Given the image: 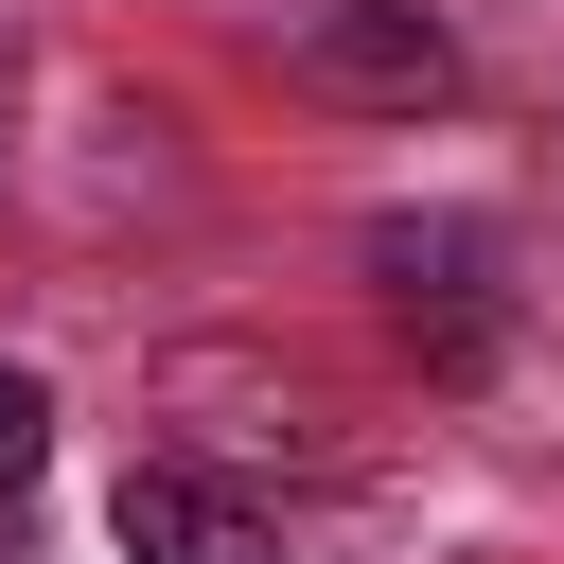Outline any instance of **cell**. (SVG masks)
I'll return each instance as SVG.
<instances>
[{"label":"cell","mask_w":564,"mask_h":564,"mask_svg":"<svg viewBox=\"0 0 564 564\" xmlns=\"http://www.w3.org/2000/svg\"><path fill=\"white\" fill-rule=\"evenodd\" d=\"M35 476H53V388H35V370H0V529L35 511Z\"/></svg>","instance_id":"cell-4"},{"label":"cell","mask_w":564,"mask_h":564,"mask_svg":"<svg viewBox=\"0 0 564 564\" xmlns=\"http://www.w3.org/2000/svg\"><path fill=\"white\" fill-rule=\"evenodd\" d=\"M282 70L317 106H370V123H423L458 106V35L423 0H282Z\"/></svg>","instance_id":"cell-1"},{"label":"cell","mask_w":564,"mask_h":564,"mask_svg":"<svg viewBox=\"0 0 564 564\" xmlns=\"http://www.w3.org/2000/svg\"><path fill=\"white\" fill-rule=\"evenodd\" d=\"M106 529H123V564H282V511L229 494V476H194V458H141Z\"/></svg>","instance_id":"cell-3"},{"label":"cell","mask_w":564,"mask_h":564,"mask_svg":"<svg viewBox=\"0 0 564 564\" xmlns=\"http://www.w3.org/2000/svg\"><path fill=\"white\" fill-rule=\"evenodd\" d=\"M370 282H388V317H405L441 370H494V247H476V229L388 212V229H370Z\"/></svg>","instance_id":"cell-2"}]
</instances>
